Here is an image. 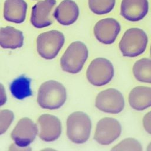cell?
<instances>
[{"label":"cell","instance_id":"cell-15","mask_svg":"<svg viewBox=\"0 0 151 151\" xmlns=\"http://www.w3.org/2000/svg\"><path fill=\"white\" fill-rule=\"evenodd\" d=\"M28 4L25 0H5L4 4V19L10 22L21 24L26 19Z\"/></svg>","mask_w":151,"mask_h":151},{"label":"cell","instance_id":"cell-23","mask_svg":"<svg viewBox=\"0 0 151 151\" xmlns=\"http://www.w3.org/2000/svg\"><path fill=\"white\" fill-rule=\"evenodd\" d=\"M143 126L145 131L151 134V111L147 112L142 120Z\"/></svg>","mask_w":151,"mask_h":151},{"label":"cell","instance_id":"cell-2","mask_svg":"<svg viewBox=\"0 0 151 151\" xmlns=\"http://www.w3.org/2000/svg\"><path fill=\"white\" fill-rule=\"evenodd\" d=\"M66 129L67 136L71 142L76 144L84 143L90 136L91 119L84 112L74 111L67 117Z\"/></svg>","mask_w":151,"mask_h":151},{"label":"cell","instance_id":"cell-11","mask_svg":"<svg viewBox=\"0 0 151 151\" xmlns=\"http://www.w3.org/2000/svg\"><path fill=\"white\" fill-rule=\"evenodd\" d=\"M56 0H41L38 1L31 9L30 22L33 27L42 28L51 25L53 22L52 13Z\"/></svg>","mask_w":151,"mask_h":151},{"label":"cell","instance_id":"cell-14","mask_svg":"<svg viewBox=\"0 0 151 151\" xmlns=\"http://www.w3.org/2000/svg\"><path fill=\"white\" fill-rule=\"evenodd\" d=\"M80 14L78 6L73 0H63L55 8L53 17L61 25L68 26L73 24Z\"/></svg>","mask_w":151,"mask_h":151},{"label":"cell","instance_id":"cell-21","mask_svg":"<svg viewBox=\"0 0 151 151\" xmlns=\"http://www.w3.org/2000/svg\"><path fill=\"white\" fill-rule=\"evenodd\" d=\"M111 150H134L142 151L143 150L141 143L136 139L129 137L126 138L115 146H114Z\"/></svg>","mask_w":151,"mask_h":151},{"label":"cell","instance_id":"cell-1","mask_svg":"<svg viewBox=\"0 0 151 151\" xmlns=\"http://www.w3.org/2000/svg\"><path fill=\"white\" fill-rule=\"evenodd\" d=\"M67 98V90L64 85L57 81L50 80L40 86L37 101L44 109L56 110L64 104Z\"/></svg>","mask_w":151,"mask_h":151},{"label":"cell","instance_id":"cell-20","mask_svg":"<svg viewBox=\"0 0 151 151\" xmlns=\"http://www.w3.org/2000/svg\"><path fill=\"white\" fill-rule=\"evenodd\" d=\"M88 4L92 12L96 15H104L113 9L116 0H88Z\"/></svg>","mask_w":151,"mask_h":151},{"label":"cell","instance_id":"cell-3","mask_svg":"<svg viewBox=\"0 0 151 151\" xmlns=\"http://www.w3.org/2000/svg\"><path fill=\"white\" fill-rule=\"evenodd\" d=\"M88 56V50L83 42H71L60 58L62 70L70 74H77L82 70Z\"/></svg>","mask_w":151,"mask_h":151},{"label":"cell","instance_id":"cell-26","mask_svg":"<svg viewBox=\"0 0 151 151\" xmlns=\"http://www.w3.org/2000/svg\"><path fill=\"white\" fill-rule=\"evenodd\" d=\"M150 55H151V45H150Z\"/></svg>","mask_w":151,"mask_h":151},{"label":"cell","instance_id":"cell-25","mask_svg":"<svg viewBox=\"0 0 151 151\" xmlns=\"http://www.w3.org/2000/svg\"><path fill=\"white\" fill-rule=\"evenodd\" d=\"M146 150L147 151H151V142L149 143V145H147V149Z\"/></svg>","mask_w":151,"mask_h":151},{"label":"cell","instance_id":"cell-19","mask_svg":"<svg viewBox=\"0 0 151 151\" xmlns=\"http://www.w3.org/2000/svg\"><path fill=\"white\" fill-rule=\"evenodd\" d=\"M133 74L139 81L151 84V59L142 58L134 63Z\"/></svg>","mask_w":151,"mask_h":151},{"label":"cell","instance_id":"cell-7","mask_svg":"<svg viewBox=\"0 0 151 151\" xmlns=\"http://www.w3.org/2000/svg\"><path fill=\"white\" fill-rule=\"evenodd\" d=\"M124 104V99L122 93L113 88L100 91L95 100V106L99 110L110 114L122 112Z\"/></svg>","mask_w":151,"mask_h":151},{"label":"cell","instance_id":"cell-16","mask_svg":"<svg viewBox=\"0 0 151 151\" xmlns=\"http://www.w3.org/2000/svg\"><path fill=\"white\" fill-rule=\"evenodd\" d=\"M130 107L137 111H142L151 107V87L136 86L129 94Z\"/></svg>","mask_w":151,"mask_h":151},{"label":"cell","instance_id":"cell-18","mask_svg":"<svg viewBox=\"0 0 151 151\" xmlns=\"http://www.w3.org/2000/svg\"><path fill=\"white\" fill-rule=\"evenodd\" d=\"M9 88L12 95L18 100H22L32 94L31 80L25 76H21L13 80Z\"/></svg>","mask_w":151,"mask_h":151},{"label":"cell","instance_id":"cell-4","mask_svg":"<svg viewBox=\"0 0 151 151\" xmlns=\"http://www.w3.org/2000/svg\"><path fill=\"white\" fill-rule=\"evenodd\" d=\"M148 42L146 33L139 28L127 29L119 43V48L124 57H136L146 50Z\"/></svg>","mask_w":151,"mask_h":151},{"label":"cell","instance_id":"cell-13","mask_svg":"<svg viewBox=\"0 0 151 151\" xmlns=\"http://www.w3.org/2000/svg\"><path fill=\"white\" fill-rule=\"evenodd\" d=\"M147 0H122L120 5V15L126 20L137 22L143 19L147 14Z\"/></svg>","mask_w":151,"mask_h":151},{"label":"cell","instance_id":"cell-8","mask_svg":"<svg viewBox=\"0 0 151 151\" xmlns=\"http://www.w3.org/2000/svg\"><path fill=\"white\" fill-rule=\"evenodd\" d=\"M122 126L120 122L113 117H103L97 123L94 139L100 145L111 144L120 136Z\"/></svg>","mask_w":151,"mask_h":151},{"label":"cell","instance_id":"cell-22","mask_svg":"<svg viewBox=\"0 0 151 151\" xmlns=\"http://www.w3.org/2000/svg\"><path fill=\"white\" fill-rule=\"evenodd\" d=\"M14 119V113L9 109L0 110V135L4 134L9 129Z\"/></svg>","mask_w":151,"mask_h":151},{"label":"cell","instance_id":"cell-24","mask_svg":"<svg viewBox=\"0 0 151 151\" xmlns=\"http://www.w3.org/2000/svg\"><path fill=\"white\" fill-rule=\"evenodd\" d=\"M7 100L6 91L4 85L0 83V107L4 105Z\"/></svg>","mask_w":151,"mask_h":151},{"label":"cell","instance_id":"cell-10","mask_svg":"<svg viewBox=\"0 0 151 151\" xmlns=\"http://www.w3.org/2000/svg\"><path fill=\"white\" fill-rule=\"evenodd\" d=\"M38 134L39 137L47 142L57 140L62 132V126L60 119L54 115L43 114L37 120Z\"/></svg>","mask_w":151,"mask_h":151},{"label":"cell","instance_id":"cell-12","mask_svg":"<svg viewBox=\"0 0 151 151\" xmlns=\"http://www.w3.org/2000/svg\"><path fill=\"white\" fill-rule=\"evenodd\" d=\"M121 30L119 22L113 18H106L97 21L94 27V35L101 43L109 45L114 42Z\"/></svg>","mask_w":151,"mask_h":151},{"label":"cell","instance_id":"cell-17","mask_svg":"<svg viewBox=\"0 0 151 151\" xmlns=\"http://www.w3.org/2000/svg\"><path fill=\"white\" fill-rule=\"evenodd\" d=\"M24 37L21 31L11 26L0 28V47L15 50L24 44Z\"/></svg>","mask_w":151,"mask_h":151},{"label":"cell","instance_id":"cell-9","mask_svg":"<svg viewBox=\"0 0 151 151\" xmlns=\"http://www.w3.org/2000/svg\"><path fill=\"white\" fill-rule=\"evenodd\" d=\"M38 134L37 125L29 118L19 120L11 133L14 144L21 147H27L32 143Z\"/></svg>","mask_w":151,"mask_h":151},{"label":"cell","instance_id":"cell-5","mask_svg":"<svg viewBox=\"0 0 151 151\" xmlns=\"http://www.w3.org/2000/svg\"><path fill=\"white\" fill-rule=\"evenodd\" d=\"M65 42L63 32L58 30H50L41 33L36 40V47L38 54L46 60H52L58 54Z\"/></svg>","mask_w":151,"mask_h":151},{"label":"cell","instance_id":"cell-6","mask_svg":"<svg viewBox=\"0 0 151 151\" xmlns=\"http://www.w3.org/2000/svg\"><path fill=\"white\" fill-rule=\"evenodd\" d=\"M114 70L111 62L107 58L98 57L93 60L86 71L88 82L94 86L106 85L114 77Z\"/></svg>","mask_w":151,"mask_h":151}]
</instances>
